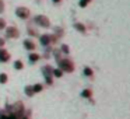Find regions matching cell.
I'll return each mask as SVG.
<instances>
[{
    "label": "cell",
    "instance_id": "cell-1",
    "mask_svg": "<svg viewBox=\"0 0 130 119\" xmlns=\"http://www.w3.org/2000/svg\"><path fill=\"white\" fill-rule=\"evenodd\" d=\"M59 62V67L62 69L63 71H73V65L70 63V60L64 59V60H57Z\"/></svg>",
    "mask_w": 130,
    "mask_h": 119
},
{
    "label": "cell",
    "instance_id": "cell-2",
    "mask_svg": "<svg viewBox=\"0 0 130 119\" xmlns=\"http://www.w3.org/2000/svg\"><path fill=\"white\" fill-rule=\"evenodd\" d=\"M35 23H38L41 27H49V21L43 16H37L35 17Z\"/></svg>",
    "mask_w": 130,
    "mask_h": 119
},
{
    "label": "cell",
    "instance_id": "cell-3",
    "mask_svg": "<svg viewBox=\"0 0 130 119\" xmlns=\"http://www.w3.org/2000/svg\"><path fill=\"white\" fill-rule=\"evenodd\" d=\"M43 74H45V79L48 81V84H52V69L49 67H43Z\"/></svg>",
    "mask_w": 130,
    "mask_h": 119
},
{
    "label": "cell",
    "instance_id": "cell-4",
    "mask_svg": "<svg viewBox=\"0 0 130 119\" xmlns=\"http://www.w3.org/2000/svg\"><path fill=\"white\" fill-rule=\"evenodd\" d=\"M29 14V11L27 9H24V7H20V9H17V16L21 18H27Z\"/></svg>",
    "mask_w": 130,
    "mask_h": 119
},
{
    "label": "cell",
    "instance_id": "cell-5",
    "mask_svg": "<svg viewBox=\"0 0 130 119\" xmlns=\"http://www.w3.org/2000/svg\"><path fill=\"white\" fill-rule=\"evenodd\" d=\"M7 37H10V38H17V37H18V31L14 28V27H10V28L7 29Z\"/></svg>",
    "mask_w": 130,
    "mask_h": 119
},
{
    "label": "cell",
    "instance_id": "cell-6",
    "mask_svg": "<svg viewBox=\"0 0 130 119\" xmlns=\"http://www.w3.org/2000/svg\"><path fill=\"white\" fill-rule=\"evenodd\" d=\"M9 59H10V55L7 53L4 49H0V60H2V62H7Z\"/></svg>",
    "mask_w": 130,
    "mask_h": 119
},
{
    "label": "cell",
    "instance_id": "cell-7",
    "mask_svg": "<svg viewBox=\"0 0 130 119\" xmlns=\"http://www.w3.org/2000/svg\"><path fill=\"white\" fill-rule=\"evenodd\" d=\"M49 38L51 37H48V35H42V37H41V43H42V45H48V43L51 42Z\"/></svg>",
    "mask_w": 130,
    "mask_h": 119
},
{
    "label": "cell",
    "instance_id": "cell-8",
    "mask_svg": "<svg viewBox=\"0 0 130 119\" xmlns=\"http://www.w3.org/2000/svg\"><path fill=\"white\" fill-rule=\"evenodd\" d=\"M24 46H25L27 49H35V45L31 41H25V42H24Z\"/></svg>",
    "mask_w": 130,
    "mask_h": 119
},
{
    "label": "cell",
    "instance_id": "cell-9",
    "mask_svg": "<svg viewBox=\"0 0 130 119\" xmlns=\"http://www.w3.org/2000/svg\"><path fill=\"white\" fill-rule=\"evenodd\" d=\"M25 93L28 97H32L34 95V90H32V87H25Z\"/></svg>",
    "mask_w": 130,
    "mask_h": 119
},
{
    "label": "cell",
    "instance_id": "cell-10",
    "mask_svg": "<svg viewBox=\"0 0 130 119\" xmlns=\"http://www.w3.org/2000/svg\"><path fill=\"white\" fill-rule=\"evenodd\" d=\"M38 59H39V56H38V55H35V53L29 55V60H31V62H37Z\"/></svg>",
    "mask_w": 130,
    "mask_h": 119
},
{
    "label": "cell",
    "instance_id": "cell-11",
    "mask_svg": "<svg viewBox=\"0 0 130 119\" xmlns=\"http://www.w3.org/2000/svg\"><path fill=\"white\" fill-rule=\"evenodd\" d=\"M14 67L17 69V70H21V69H23V63H21L20 60H17V62H14Z\"/></svg>",
    "mask_w": 130,
    "mask_h": 119
},
{
    "label": "cell",
    "instance_id": "cell-12",
    "mask_svg": "<svg viewBox=\"0 0 130 119\" xmlns=\"http://www.w3.org/2000/svg\"><path fill=\"white\" fill-rule=\"evenodd\" d=\"M32 90H34V94H35V93H38V91L42 90V85H41V84H35L34 87H32Z\"/></svg>",
    "mask_w": 130,
    "mask_h": 119
},
{
    "label": "cell",
    "instance_id": "cell-13",
    "mask_svg": "<svg viewBox=\"0 0 130 119\" xmlns=\"http://www.w3.org/2000/svg\"><path fill=\"white\" fill-rule=\"evenodd\" d=\"M76 29H78V31H81V32L85 31V28H84V25H83V24H76Z\"/></svg>",
    "mask_w": 130,
    "mask_h": 119
},
{
    "label": "cell",
    "instance_id": "cell-14",
    "mask_svg": "<svg viewBox=\"0 0 130 119\" xmlns=\"http://www.w3.org/2000/svg\"><path fill=\"white\" fill-rule=\"evenodd\" d=\"M52 71H53V74H55L56 77H60V76L63 74V71H62V70H59V69H56V70H52Z\"/></svg>",
    "mask_w": 130,
    "mask_h": 119
},
{
    "label": "cell",
    "instance_id": "cell-15",
    "mask_svg": "<svg viewBox=\"0 0 130 119\" xmlns=\"http://www.w3.org/2000/svg\"><path fill=\"white\" fill-rule=\"evenodd\" d=\"M7 81V74H0V83H6Z\"/></svg>",
    "mask_w": 130,
    "mask_h": 119
},
{
    "label": "cell",
    "instance_id": "cell-16",
    "mask_svg": "<svg viewBox=\"0 0 130 119\" xmlns=\"http://www.w3.org/2000/svg\"><path fill=\"white\" fill-rule=\"evenodd\" d=\"M84 74L85 76H91V74H92V70H91L90 67H85L84 69Z\"/></svg>",
    "mask_w": 130,
    "mask_h": 119
},
{
    "label": "cell",
    "instance_id": "cell-17",
    "mask_svg": "<svg viewBox=\"0 0 130 119\" xmlns=\"http://www.w3.org/2000/svg\"><path fill=\"white\" fill-rule=\"evenodd\" d=\"M81 95H83V97H85V98H88V97L91 95V91H90V90H84Z\"/></svg>",
    "mask_w": 130,
    "mask_h": 119
},
{
    "label": "cell",
    "instance_id": "cell-18",
    "mask_svg": "<svg viewBox=\"0 0 130 119\" xmlns=\"http://www.w3.org/2000/svg\"><path fill=\"white\" fill-rule=\"evenodd\" d=\"M88 2H90V0H81V2H80V6H81V7H85Z\"/></svg>",
    "mask_w": 130,
    "mask_h": 119
},
{
    "label": "cell",
    "instance_id": "cell-19",
    "mask_svg": "<svg viewBox=\"0 0 130 119\" xmlns=\"http://www.w3.org/2000/svg\"><path fill=\"white\" fill-rule=\"evenodd\" d=\"M62 49H63V52H66V53L69 52V48H67V45H63V46H62Z\"/></svg>",
    "mask_w": 130,
    "mask_h": 119
},
{
    "label": "cell",
    "instance_id": "cell-20",
    "mask_svg": "<svg viewBox=\"0 0 130 119\" xmlns=\"http://www.w3.org/2000/svg\"><path fill=\"white\" fill-rule=\"evenodd\" d=\"M7 119H17V116H15L14 113H11V115H9V116H7Z\"/></svg>",
    "mask_w": 130,
    "mask_h": 119
},
{
    "label": "cell",
    "instance_id": "cell-21",
    "mask_svg": "<svg viewBox=\"0 0 130 119\" xmlns=\"http://www.w3.org/2000/svg\"><path fill=\"white\" fill-rule=\"evenodd\" d=\"M0 119H7V116H6V115H4V113H3V112H0Z\"/></svg>",
    "mask_w": 130,
    "mask_h": 119
},
{
    "label": "cell",
    "instance_id": "cell-22",
    "mask_svg": "<svg viewBox=\"0 0 130 119\" xmlns=\"http://www.w3.org/2000/svg\"><path fill=\"white\" fill-rule=\"evenodd\" d=\"M3 27H4V21L2 20V18H0V29L3 28Z\"/></svg>",
    "mask_w": 130,
    "mask_h": 119
},
{
    "label": "cell",
    "instance_id": "cell-23",
    "mask_svg": "<svg viewBox=\"0 0 130 119\" xmlns=\"http://www.w3.org/2000/svg\"><path fill=\"white\" fill-rule=\"evenodd\" d=\"M0 13H3V3H2V0H0Z\"/></svg>",
    "mask_w": 130,
    "mask_h": 119
},
{
    "label": "cell",
    "instance_id": "cell-24",
    "mask_svg": "<svg viewBox=\"0 0 130 119\" xmlns=\"http://www.w3.org/2000/svg\"><path fill=\"white\" fill-rule=\"evenodd\" d=\"M2 45H4V41L2 39V38H0V46H2Z\"/></svg>",
    "mask_w": 130,
    "mask_h": 119
},
{
    "label": "cell",
    "instance_id": "cell-25",
    "mask_svg": "<svg viewBox=\"0 0 130 119\" xmlns=\"http://www.w3.org/2000/svg\"><path fill=\"white\" fill-rule=\"evenodd\" d=\"M53 2H55V3H57V2H60V0H53Z\"/></svg>",
    "mask_w": 130,
    "mask_h": 119
},
{
    "label": "cell",
    "instance_id": "cell-26",
    "mask_svg": "<svg viewBox=\"0 0 130 119\" xmlns=\"http://www.w3.org/2000/svg\"><path fill=\"white\" fill-rule=\"evenodd\" d=\"M23 119H25V118H23Z\"/></svg>",
    "mask_w": 130,
    "mask_h": 119
}]
</instances>
